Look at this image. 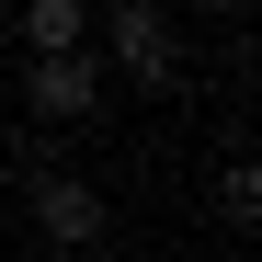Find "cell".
<instances>
[{
  "mask_svg": "<svg viewBox=\"0 0 262 262\" xmlns=\"http://www.w3.org/2000/svg\"><path fill=\"white\" fill-rule=\"evenodd\" d=\"M23 46L34 57H80L92 46V0H23Z\"/></svg>",
  "mask_w": 262,
  "mask_h": 262,
  "instance_id": "obj_4",
  "label": "cell"
},
{
  "mask_svg": "<svg viewBox=\"0 0 262 262\" xmlns=\"http://www.w3.org/2000/svg\"><path fill=\"white\" fill-rule=\"evenodd\" d=\"M114 69L137 80V92H171V80H183V46H171V12L160 0H114Z\"/></svg>",
  "mask_w": 262,
  "mask_h": 262,
  "instance_id": "obj_1",
  "label": "cell"
},
{
  "mask_svg": "<svg viewBox=\"0 0 262 262\" xmlns=\"http://www.w3.org/2000/svg\"><path fill=\"white\" fill-rule=\"evenodd\" d=\"M34 228H46L57 251H92L103 239V194L80 183V171H34Z\"/></svg>",
  "mask_w": 262,
  "mask_h": 262,
  "instance_id": "obj_3",
  "label": "cell"
},
{
  "mask_svg": "<svg viewBox=\"0 0 262 262\" xmlns=\"http://www.w3.org/2000/svg\"><path fill=\"white\" fill-rule=\"evenodd\" d=\"M216 205H228V216H262V171L228 160V171H216Z\"/></svg>",
  "mask_w": 262,
  "mask_h": 262,
  "instance_id": "obj_5",
  "label": "cell"
},
{
  "mask_svg": "<svg viewBox=\"0 0 262 262\" xmlns=\"http://www.w3.org/2000/svg\"><path fill=\"white\" fill-rule=\"evenodd\" d=\"M23 103L57 114V125L103 114V57H92V46H80V57H34V69H23Z\"/></svg>",
  "mask_w": 262,
  "mask_h": 262,
  "instance_id": "obj_2",
  "label": "cell"
}]
</instances>
